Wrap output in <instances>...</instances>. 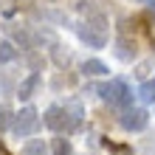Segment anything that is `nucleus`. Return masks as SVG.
Masks as SVG:
<instances>
[{
  "mask_svg": "<svg viewBox=\"0 0 155 155\" xmlns=\"http://www.w3.org/2000/svg\"><path fill=\"white\" fill-rule=\"evenodd\" d=\"M76 34L82 42H87L90 48H104L107 45V23L102 14H93L87 17L82 25H76Z\"/></svg>",
  "mask_w": 155,
  "mask_h": 155,
  "instance_id": "nucleus-1",
  "label": "nucleus"
},
{
  "mask_svg": "<svg viewBox=\"0 0 155 155\" xmlns=\"http://www.w3.org/2000/svg\"><path fill=\"white\" fill-rule=\"evenodd\" d=\"M99 96H102L110 107H118V110H127V107L133 104V90L127 87V82H121V79L104 82V85L99 87Z\"/></svg>",
  "mask_w": 155,
  "mask_h": 155,
  "instance_id": "nucleus-2",
  "label": "nucleus"
},
{
  "mask_svg": "<svg viewBox=\"0 0 155 155\" xmlns=\"http://www.w3.org/2000/svg\"><path fill=\"white\" fill-rule=\"evenodd\" d=\"M40 130V116L34 107H23L20 113H14L12 118V133L17 135V138H28V135H34Z\"/></svg>",
  "mask_w": 155,
  "mask_h": 155,
  "instance_id": "nucleus-3",
  "label": "nucleus"
},
{
  "mask_svg": "<svg viewBox=\"0 0 155 155\" xmlns=\"http://www.w3.org/2000/svg\"><path fill=\"white\" fill-rule=\"evenodd\" d=\"M121 127L127 133H138V130H144V127L150 124V113L144 110V107H127V110H121Z\"/></svg>",
  "mask_w": 155,
  "mask_h": 155,
  "instance_id": "nucleus-4",
  "label": "nucleus"
},
{
  "mask_svg": "<svg viewBox=\"0 0 155 155\" xmlns=\"http://www.w3.org/2000/svg\"><path fill=\"white\" fill-rule=\"evenodd\" d=\"M42 124L54 133H71L68 127V113H65V104H51L42 116Z\"/></svg>",
  "mask_w": 155,
  "mask_h": 155,
  "instance_id": "nucleus-5",
  "label": "nucleus"
},
{
  "mask_svg": "<svg viewBox=\"0 0 155 155\" xmlns=\"http://www.w3.org/2000/svg\"><path fill=\"white\" fill-rule=\"evenodd\" d=\"M37 87H40V74H31L28 79H23V82H20V87H17V96H20V99H31Z\"/></svg>",
  "mask_w": 155,
  "mask_h": 155,
  "instance_id": "nucleus-6",
  "label": "nucleus"
},
{
  "mask_svg": "<svg viewBox=\"0 0 155 155\" xmlns=\"http://www.w3.org/2000/svg\"><path fill=\"white\" fill-rule=\"evenodd\" d=\"M65 113H68V127H71V133H74L76 127L82 124V104L79 102H68L65 104Z\"/></svg>",
  "mask_w": 155,
  "mask_h": 155,
  "instance_id": "nucleus-7",
  "label": "nucleus"
},
{
  "mask_svg": "<svg viewBox=\"0 0 155 155\" xmlns=\"http://www.w3.org/2000/svg\"><path fill=\"white\" fill-rule=\"evenodd\" d=\"M116 57L124 59V62L135 59V42H130V40H118V42H116Z\"/></svg>",
  "mask_w": 155,
  "mask_h": 155,
  "instance_id": "nucleus-8",
  "label": "nucleus"
},
{
  "mask_svg": "<svg viewBox=\"0 0 155 155\" xmlns=\"http://www.w3.org/2000/svg\"><path fill=\"white\" fill-rule=\"evenodd\" d=\"M82 74L102 76V74H107V65H104V62H99V59H85V62H82Z\"/></svg>",
  "mask_w": 155,
  "mask_h": 155,
  "instance_id": "nucleus-9",
  "label": "nucleus"
},
{
  "mask_svg": "<svg viewBox=\"0 0 155 155\" xmlns=\"http://www.w3.org/2000/svg\"><path fill=\"white\" fill-rule=\"evenodd\" d=\"M23 155H51V152H48V147H45L40 138H34V141H28L23 147Z\"/></svg>",
  "mask_w": 155,
  "mask_h": 155,
  "instance_id": "nucleus-10",
  "label": "nucleus"
},
{
  "mask_svg": "<svg viewBox=\"0 0 155 155\" xmlns=\"http://www.w3.org/2000/svg\"><path fill=\"white\" fill-rule=\"evenodd\" d=\"M14 59H17V48H14V42L3 40V42H0V62H14Z\"/></svg>",
  "mask_w": 155,
  "mask_h": 155,
  "instance_id": "nucleus-11",
  "label": "nucleus"
},
{
  "mask_svg": "<svg viewBox=\"0 0 155 155\" xmlns=\"http://www.w3.org/2000/svg\"><path fill=\"white\" fill-rule=\"evenodd\" d=\"M74 150H71V141L68 138H54V150L51 155H71Z\"/></svg>",
  "mask_w": 155,
  "mask_h": 155,
  "instance_id": "nucleus-12",
  "label": "nucleus"
},
{
  "mask_svg": "<svg viewBox=\"0 0 155 155\" xmlns=\"http://www.w3.org/2000/svg\"><path fill=\"white\" fill-rule=\"evenodd\" d=\"M138 96L144 99V102H155V79L152 82H144V85L138 87Z\"/></svg>",
  "mask_w": 155,
  "mask_h": 155,
  "instance_id": "nucleus-13",
  "label": "nucleus"
},
{
  "mask_svg": "<svg viewBox=\"0 0 155 155\" xmlns=\"http://www.w3.org/2000/svg\"><path fill=\"white\" fill-rule=\"evenodd\" d=\"M12 118L14 113L8 110V104H0V130H12Z\"/></svg>",
  "mask_w": 155,
  "mask_h": 155,
  "instance_id": "nucleus-14",
  "label": "nucleus"
},
{
  "mask_svg": "<svg viewBox=\"0 0 155 155\" xmlns=\"http://www.w3.org/2000/svg\"><path fill=\"white\" fill-rule=\"evenodd\" d=\"M0 155H8V150L3 147V141H0Z\"/></svg>",
  "mask_w": 155,
  "mask_h": 155,
  "instance_id": "nucleus-15",
  "label": "nucleus"
},
{
  "mask_svg": "<svg viewBox=\"0 0 155 155\" xmlns=\"http://www.w3.org/2000/svg\"><path fill=\"white\" fill-rule=\"evenodd\" d=\"M150 12H152V17H155V0H152V3H150Z\"/></svg>",
  "mask_w": 155,
  "mask_h": 155,
  "instance_id": "nucleus-16",
  "label": "nucleus"
}]
</instances>
